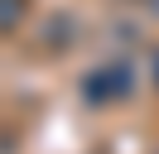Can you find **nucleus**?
Masks as SVG:
<instances>
[{
	"mask_svg": "<svg viewBox=\"0 0 159 154\" xmlns=\"http://www.w3.org/2000/svg\"><path fill=\"white\" fill-rule=\"evenodd\" d=\"M77 92H82V101H87V106H97V111H106V106H120L130 92H135V63H125V58L97 63L92 72H82Z\"/></svg>",
	"mask_w": 159,
	"mask_h": 154,
	"instance_id": "1",
	"label": "nucleus"
},
{
	"mask_svg": "<svg viewBox=\"0 0 159 154\" xmlns=\"http://www.w3.org/2000/svg\"><path fill=\"white\" fill-rule=\"evenodd\" d=\"M149 72H154V87H159V48H154V67H149Z\"/></svg>",
	"mask_w": 159,
	"mask_h": 154,
	"instance_id": "3",
	"label": "nucleus"
},
{
	"mask_svg": "<svg viewBox=\"0 0 159 154\" xmlns=\"http://www.w3.org/2000/svg\"><path fill=\"white\" fill-rule=\"evenodd\" d=\"M24 15H29V0H0V29L5 34H20Z\"/></svg>",
	"mask_w": 159,
	"mask_h": 154,
	"instance_id": "2",
	"label": "nucleus"
}]
</instances>
